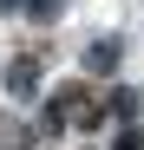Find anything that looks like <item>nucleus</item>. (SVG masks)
Masks as SVG:
<instances>
[{"label": "nucleus", "instance_id": "1", "mask_svg": "<svg viewBox=\"0 0 144 150\" xmlns=\"http://www.w3.org/2000/svg\"><path fill=\"white\" fill-rule=\"evenodd\" d=\"M0 7H13V0H0Z\"/></svg>", "mask_w": 144, "mask_h": 150}]
</instances>
